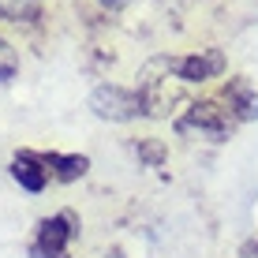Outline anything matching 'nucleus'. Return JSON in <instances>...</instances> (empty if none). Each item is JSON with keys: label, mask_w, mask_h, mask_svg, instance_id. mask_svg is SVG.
Here are the masks:
<instances>
[{"label": "nucleus", "mask_w": 258, "mask_h": 258, "mask_svg": "<svg viewBox=\"0 0 258 258\" xmlns=\"http://www.w3.org/2000/svg\"><path fill=\"white\" fill-rule=\"evenodd\" d=\"M90 109H94V116H101L109 123H127L146 112V97L135 90H123L116 83H105L90 94Z\"/></svg>", "instance_id": "nucleus-1"}, {"label": "nucleus", "mask_w": 258, "mask_h": 258, "mask_svg": "<svg viewBox=\"0 0 258 258\" xmlns=\"http://www.w3.org/2000/svg\"><path fill=\"white\" fill-rule=\"evenodd\" d=\"M79 236V217L71 210H60L38 225V236L30 243V258H68V243Z\"/></svg>", "instance_id": "nucleus-2"}, {"label": "nucleus", "mask_w": 258, "mask_h": 258, "mask_svg": "<svg viewBox=\"0 0 258 258\" xmlns=\"http://www.w3.org/2000/svg\"><path fill=\"white\" fill-rule=\"evenodd\" d=\"M232 123H236V116L228 109H221L217 101H195V105H187V116L176 120V127L183 135H206V139L221 142L232 135Z\"/></svg>", "instance_id": "nucleus-3"}, {"label": "nucleus", "mask_w": 258, "mask_h": 258, "mask_svg": "<svg viewBox=\"0 0 258 258\" xmlns=\"http://www.w3.org/2000/svg\"><path fill=\"white\" fill-rule=\"evenodd\" d=\"M161 64L165 71L176 75V83H206V79H217L225 71V52L202 49V52H191V56H168Z\"/></svg>", "instance_id": "nucleus-4"}, {"label": "nucleus", "mask_w": 258, "mask_h": 258, "mask_svg": "<svg viewBox=\"0 0 258 258\" xmlns=\"http://www.w3.org/2000/svg\"><path fill=\"white\" fill-rule=\"evenodd\" d=\"M12 176H15V183H19L23 191H30V195H41L52 180L45 161H41V154H34V150H19V154L12 157Z\"/></svg>", "instance_id": "nucleus-5"}, {"label": "nucleus", "mask_w": 258, "mask_h": 258, "mask_svg": "<svg viewBox=\"0 0 258 258\" xmlns=\"http://www.w3.org/2000/svg\"><path fill=\"white\" fill-rule=\"evenodd\" d=\"M225 105L236 120H254L258 116V90L247 79H228L225 86Z\"/></svg>", "instance_id": "nucleus-6"}, {"label": "nucleus", "mask_w": 258, "mask_h": 258, "mask_svg": "<svg viewBox=\"0 0 258 258\" xmlns=\"http://www.w3.org/2000/svg\"><path fill=\"white\" fill-rule=\"evenodd\" d=\"M41 161H45L49 176L60 183H75L90 172V157H83V154H41Z\"/></svg>", "instance_id": "nucleus-7"}, {"label": "nucleus", "mask_w": 258, "mask_h": 258, "mask_svg": "<svg viewBox=\"0 0 258 258\" xmlns=\"http://www.w3.org/2000/svg\"><path fill=\"white\" fill-rule=\"evenodd\" d=\"M41 15V0H0V19L8 23H30Z\"/></svg>", "instance_id": "nucleus-8"}, {"label": "nucleus", "mask_w": 258, "mask_h": 258, "mask_svg": "<svg viewBox=\"0 0 258 258\" xmlns=\"http://www.w3.org/2000/svg\"><path fill=\"white\" fill-rule=\"evenodd\" d=\"M15 75H19V56H15V49L0 38V83H8V79H15Z\"/></svg>", "instance_id": "nucleus-9"}, {"label": "nucleus", "mask_w": 258, "mask_h": 258, "mask_svg": "<svg viewBox=\"0 0 258 258\" xmlns=\"http://www.w3.org/2000/svg\"><path fill=\"white\" fill-rule=\"evenodd\" d=\"M139 157H142L146 165H161L165 157H168V150H165L157 139H142V142H139Z\"/></svg>", "instance_id": "nucleus-10"}, {"label": "nucleus", "mask_w": 258, "mask_h": 258, "mask_svg": "<svg viewBox=\"0 0 258 258\" xmlns=\"http://www.w3.org/2000/svg\"><path fill=\"white\" fill-rule=\"evenodd\" d=\"M101 4L109 8V12H120V8H123V4H131V0H101Z\"/></svg>", "instance_id": "nucleus-11"}]
</instances>
